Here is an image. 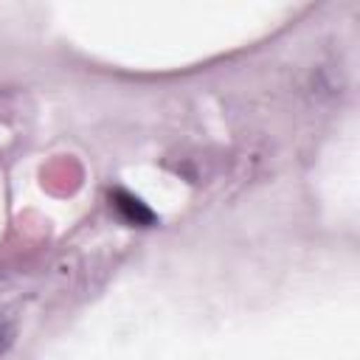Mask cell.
<instances>
[{
  "label": "cell",
  "instance_id": "1",
  "mask_svg": "<svg viewBox=\"0 0 360 360\" xmlns=\"http://www.w3.org/2000/svg\"><path fill=\"white\" fill-rule=\"evenodd\" d=\"M110 200H112V208L118 211V217H121L124 222H129V225H152V222H155V214H152L138 197H132L129 191L115 188V191L110 194Z\"/></svg>",
  "mask_w": 360,
  "mask_h": 360
}]
</instances>
